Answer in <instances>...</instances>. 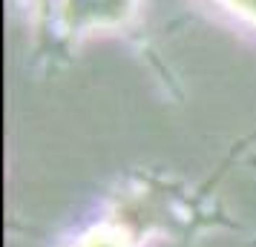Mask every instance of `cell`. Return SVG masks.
<instances>
[{"label":"cell","mask_w":256,"mask_h":247,"mask_svg":"<svg viewBox=\"0 0 256 247\" xmlns=\"http://www.w3.org/2000/svg\"><path fill=\"white\" fill-rule=\"evenodd\" d=\"M78 247H132V242H130V236L124 233V230L104 224V227H92V230L81 239Z\"/></svg>","instance_id":"obj_2"},{"label":"cell","mask_w":256,"mask_h":247,"mask_svg":"<svg viewBox=\"0 0 256 247\" xmlns=\"http://www.w3.org/2000/svg\"><path fill=\"white\" fill-rule=\"evenodd\" d=\"M224 3H230L236 12L248 14L250 20H256V0H224Z\"/></svg>","instance_id":"obj_3"},{"label":"cell","mask_w":256,"mask_h":247,"mask_svg":"<svg viewBox=\"0 0 256 247\" xmlns=\"http://www.w3.org/2000/svg\"><path fill=\"white\" fill-rule=\"evenodd\" d=\"M136 0H64V14L72 29H95V26L121 23L132 12Z\"/></svg>","instance_id":"obj_1"}]
</instances>
